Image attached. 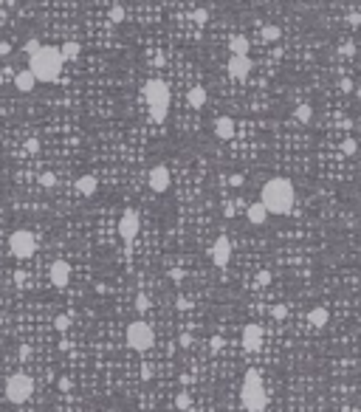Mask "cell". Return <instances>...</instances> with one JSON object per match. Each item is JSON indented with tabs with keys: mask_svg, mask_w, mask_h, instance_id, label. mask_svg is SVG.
Returning <instances> with one entry per match:
<instances>
[{
	"mask_svg": "<svg viewBox=\"0 0 361 412\" xmlns=\"http://www.w3.org/2000/svg\"><path fill=\"white\" fill-rule=\"evenodd\" d=\"M147 184H150L153 192L164 195L166 189H169V184H172V175H169V169H166L164 164H156V167L147 172Z\"/></svg>",
	"mask_w": 361,
	"mask_h": 412,
	"instance_id": "cell-9",
	"label": "cell"
},
{
	"mask_svg": "<svg viewBox=\"0 0 361 412\" xmlns=\"http://www.w3.org/2000/svg\"><path fill=\"white\" fill-rule=\"evenodd\" d=\"M212 263L217 265V268H226V265L232 263V240L226 235H220L212 243Z\"/></svg>",
	"mask_w": 361,
	"mask_h": 412,
	"instance_id": "cell-11",
	"label": "cell"
},
{
	"mask_svg": "<svg viewBox=\"0 0 361 412\" xmlns=\"http://www.w3.org/2000/svg\"><path fill=\"white\" fill-rule=\"evenodd\" d=\"M48 277H51V285H54V288H68V283H71L68 260H54L51 268H48Z\"/></svg>",
	"mask_w": 361,
	"mask_h": 412,
	"instance_id": "cell-13",
	"label": "cell"
},
{
	"mask_svg": "<svg viewBox=\"0 0 361 412\" xmlns=\"http://www.w3.org/2000/svg\"><path fill=\"white\" fill-rule=\"evenodd\" d=\"M327 319H330V311H327L324 305H319V308L308 311V322H311L313 328H324V325H327Z\"/></svg>",
	"mask_w": 361,
	"mask_h": 412,
	"instance_id": "cell-18",
	"label": "cell"
},
{
	"mask_svg": "<svg viewBox=\"0 0 361 412\" xmlns=\"http://www.w3.org/2000/svg\"><path fill=\"white\" fill-rule=\"evenodd\" d=\"M192 20H195L198 26H206V23H209V11H206V9H195V11H192Z\"/></svg>",
	"mask_w": 361,
	"mask_h": 412,
	"instance_id": "cell-31",
	"label": "cell"
},
{
	"mask_svg": "<svg viewBox=\"0 0 361 412\" xmlns=\"http://www.w3.org/2000/svg\"><path fill=\"white\" fill-rule=\"evenodd\" d=\"M11 54V45L9 42H0V57H9Z\"/></svg>",
	"mask_w": 361,
	"mask_h": 412,
	"instance_id": "cell-40",
	"label": "cell"
},
{
	"mask_svg": "<svg viewBox=\"0 0 361 412\" xmlns=\"http://www.w3.org/2000/svg\"><path fill=\"white\" fill-rule=\"evenodd\" d=\"M356 412H361V410H356Z\"/></svg>",
	"mask_w": 361,
	"mask_h": 412,
	"instance_id": "cell-48",
	"label": "cell"
},
{
	"mask_svg": "<svg viewBox=\"0 0 361 412\" xmlns=\"http://www.w3.org/2000/svg\"><path fill=\"white\" fill-rule=\"evenodd\" d=\"M34 85H37V77L31 74V68L17 71V74H14V88H17L20 93H31V90H34Z\"/></svg>",
	"mask_w": 361,
	"mask_h": 412,
	"instance_id": "cell-15",
	"label": "cell"
},
{
	"mask_svg": "<svg viewBox=\"0 0 361 412\" xmlns=\"http://www.w3.org/2000/svg\"><path fill=\"white\" fill-rule=\"evenodd\" d=\"M62 65H65V57L54 45H42L34 57H29L31 74L37 77V82H48V85L62 77Z\"/></svg>",
	"mask_w": 361,
	"mask_h": 412,
	"instance_id": "cell-2",
	"label": "cell"
},
{
	"mask_svg": "<svg viewBox=\"0 0 361 412\" xmlns=\"http://www.w3.org/2000/svg\"><path fill=\"white\" fill-rule=\"evenodd\" d=\"M209 347H212V353H220V347H223V339H220V336H212V339H209Z\"/></svg>",
	"mask_w": 361,
	"mask_h": 412,
	"instance_id": "cell-35",
	"label": "cell"
},
{
	"mask_svg": "<svg viewBox=\"0 0 361 412\" xmlns=\"http://www.w3.org/2000/svg\"><path fill=\"white\" fill-rule=\"evenodd\" d=\"M124 342L130 350H136V353H147L150 347H153V342H156V333H153V328L147 322H141V319H133V322L127 325L124 330Z\"/></svg>",
	"mask_w": 361,
	"mask_h": 412,
	"instance_id": "cell-6",
	"label": "cell"
},
{
	"mask_svg": "<svg viewBox=\"0 0 361 412\" xmlns=\"http://www.w3.org/2000/svg\"><path fill=\"white\" fill-rule=\"evenodd\" d=\"M40 184H42L45 189H54V187H57V175L48 169V172H42V175H40Z\"/></svg>",
	"mask_w": 361,
	"mask_h": 412,
	"instance_id": "cell-28",
	"label": "cell"
},
{
	"mask_svg": "<svg viewBox=\"0 0 361 412\" xmlns=\"http://www.w3.org/2000/svg\"><path fill=\"white\" fill-rule=\"evenodd\" d=\"M240 342H243V350H248V353L263 350V328L257 322H248L240 333Z\"/></svg>",
	"mask_w": 361,
	"mask_h": 412,
	"instance_id": "cell-10",
	"label": "cell"
},
{
	"mask_svg": "<svg viewBox=\"0 0 361 412\" xmlns=\"http://www.w3.org/2000/svg\"><path fill=\"white\" fill-rule=\"evenodd\" d=\"M54 328H57L59 333H68V328H71V316H68V314H59L57 319H54Z\"/></svg>",
	"mask_w": 361,
	"mask_h": 412,
	"instance_id": "cell-26",
	"label": "cell"
},
{
	"mask_svg": "<svg viewBox=\"0 0 361 412\" xmlns=\"http://www.w3.org/2000/svg\"><path fill=\"white\" fill-rule=\"evenodd\" d=\"M26 150H29V153H40V141L37 138H29V141H26Z\"/></svg>",
	"mask_w": 361,
	"mask_h": 412,
	"instance_id": "cell-37",
	"label": "cell"
},
{
	"mask_svg": "<svg viewBox=\"0 0 361 412\" xmlns=\"http://www.w3.org/2000/svg\"><path fill=\"white\" fill-rule=\"evenodd\" d=\"M226 71H229V77L232 79H248L254 71V62L248 57H240V54H232V59H229V65H226Z\"/></svg>",
	"mask_w": 361,
	"mask_h": 412,
	"instance_id": "cell-12",
	"label": "cell"
},
{
	"mask_svg": "<svg viewBox=\"0 0 361 412\" xmlns=\"http://www.w3.org/2000/svg\"><path fill=\"white\" fill-rule=\"evenodd\" d=\"M356 150H359L356 138H344V141H342V153H344V156H356Z\"/></svg>",
	"mask_w": 361,
	"mask_h": 412,
	"instance_id": "cell-29",
	"label": "cell"
},
{
	"mask_svg": "<svg viewBox=\"0 0 361 412\" xmlns=\"http://www.w3.org/2000/svg\"><path fill=\"white\" fill-rule=\"evenodd\" d=\"M240 407L245 412H263L268 407V393H265V384L260 370H245L243 384H240Z\"/></svg>",
	"mask_w": 361,
	"mask_h": 412,
	"instance_id": "cell-3",
	"label": "cell"
},
{
	"mask_svg": "<svg viewBox=\"0 0 361 412\" xmlns=\"http://www.w3.org/2000/svg\"><path fill=\"white\" fill-rule=\"evenodd\" d=\"M192 344V336L189 333H181V347H189Z\"/></svg>",
	"mask_w": 361,
	"mask_h": 412,
	"instance_id": "cell-42",
	"label": "cell"
},
{
	"mask_svg": "<svg viewBox=\"0 0 361 412\" xmlns=\"http://www.w3.org/2000/svg\"><path fill=\"white\" fill-rule=\"evenodd\" d=\"M229 51H232V54H240V57H248V37L235 34V37L229 40Z\"/></svg>",
	"mask_w": 361,
	"mask_h": 412,
	"instance_id": "cell-20",
	"label": "cell"
},
{
	"mask_svg": "<svg viewBox=\"0 0 361 412\" xmlns=\"http://www.w3.org/2000/svg\"><path fill=\"white\" fill-rule=\"evenodd\" d=\"M59 390H62V393H68V390H71V378H59Z\"/></svg>",
	"mask_w": 361,
	"mask_h": 412,
	"instance_id": "cell-41",
	"label": "cell"
},
{
	"mask_svg": "<svg viewBox=\"0 0 361 412\" xmlns=\"http://www.w3.org/2000/svg\"><path fill=\"white\" fill-rule=\"evenodd\" d=\"M271 316H274V319H285V316H288V308H285V305H274Z\"/></svg>",
	"mask_w": 361,
	"mask_h": 412,
	"instance_id": "cell-33",
	"label": "cell"
},
{
	"mask_svg": "<svg viewBox=\"0 0 361 412\" xmlns=\"http://www.w3.org/2000/svg\"><path fill=\"white\" fill-rule=\"evenodd\" d=\"M31 353H34V350H31V344H20V347H17L20 362H29V359H31Z\"/></svg>",
	"mask_w": 361,
	"mask_h": 412,
	"instance_id": "cell-32",
	"label": "cell"
},
{
	"mask_svg": "<svg viewBox=\"0 0 361 412\" xmlns=\"http://www.w3.org/2000/svg\"><path fill=\"white\" fill-rule=\"evenodd\" d=\"M245 215H248V223H254V226H263L265 220H268V209H265V206L260 204V201H257V204H248Z\"/></svg>",
	"mask_w": 361,
	"mask_h": 412,
	"instance_id": "cell-17",
	"label": "cell"
},
{
	"mask_svg": "<svg viewBox=\"0 0 361 412\" xmlns=\"http://www.w3.org/2000/svg\"><path fill=\"white\" fill-rule=\"evenodd\" d=\"M237 206H243V204H240V201H237V204H226L223 206V215L226 217H235L237 215Z\"/></svg>",
	"mask_w": 361,
	"mask_h": 412,
	"instance_id": "cell-34",
	"label": "cell"
},
{
	"mask_svg": "<svg viewBox=\"0 0 361 412\" xmlns=\"http://www.w3.org/2000/svg\"><path fill=\"white\" fill-rule=\"evenodd\" d=\"M96 189H99V178L96 175H79L77 178V192L79 195L90 198V195H96Z\"/></svg>",
	"mask_w": 361,
	"mask_h": 412,
	"instance_id": "cell-16",
	"label": "cell"
},
{
	"mask_svg": "<svg viewBox=\"0 0 361 412\" xmlns=\"http://www.w3.org/2000/svg\"><path fill=\"white\" fill-rule=\"evenodd\" d=\"M153 62H156V65H164V54H161V51H158L156 57H153Z\"/></svg>",
	"mask_w": 361,
	"mask_h": 412,
	"instance_id": "cell-44",
	"label": "cell"
},
{
	"mask_svg": "<svg viewBox=\"0 0 361 412\" xmlns=\"http://www.w3.org/2000/svg\"><path fill=\"white\" fill-rule=\"evenodd\" d=\"M229 187H243V175H240V172H235V175H229Z\"/></svg>",
	"mask_w": 361,
	"mask_h": 412,
	"instance_id": "cell-36",
	"label": "cell"
},
{
	"mask_svg": "<svg viewBox=\"0 0 361 412\" xmlns=\"http://www.w3.org/2000/svg\"><path fill=\"white\" fill-rule=\"evenodd\" d=\"M31 395H34V378L29 373H11L6 378V401L14 404V407H23V404L29 401Z\"/></svg>",
	"mask_w": 361,
	"mask_h": 412,
	"instance_id": "cell-5",
	"label": "cell"
},
{
	"mask_svg": "<svg viewBox=\"0 0 361 412\" xmlns=\"http://www.w3.org/2000/svg\"><path fill=\"white\" fill-rule=\"evenodd\" d=\"M186 102H189V108L201 110L206 105V88H201V85H195V88L186 93Z\"/></svg>",
	"mask_w": 361,
	"mask_h": 412,
	"instance_id": "cell-19",
	"label": "cell"
},
{
	"mask_svg": "<svg viewBox=\"0 0 361 412\" xmlns=\"http://www.w3.org/2000/svg\"><path fill=\"white\" fill-rule=\"evenodd\" d=\"M342 90H353V82H350V79H342Z\"/></svg>",
	"mask_w": 361,
	"mask_h": 412,
	"instance_id": "cell-45",
	"label": "cell"
},
{
	"mask_svg": "<svg viewBox=\"0 0 361 412\" xmlns=\"http://www.w3.org/2000/svg\"><path fill=\"white\" fill-rule=\"evenodd\" d=\"M175 407L178 410H192V395L189 393H178L175 395Z\"/></svg>",
	"mask_w": 361,
	"mask_h": 412,
	"instance_id": "cell-27",
	"label": "cell"
},
{
	"mask_svg": "<svg viewBox=\"0 0 361 412\" xmlns=\"http://www.w3.org/2000/svg\"><path fill=\"white\" fill-rule=\"evenodd\" d=\"M175 305H178V308H181V311H186V308H192V302H189V299H184V296H178V299H175Z\"/></svg>",
	"mask_w": 361,
	"mask_h": 412,
	"instance_id": "cell-39",
	"label": "cell"
},
{
	"mask_svg": "<svg viewBox=\"0 0 361 412\" xmlns=\"http://www.w3.org/2000/svg\"><path fill=\"white\" fill-rule=\"evenodd\" d=\"M124 17H127L124 6H121V3H113V6H110V23L119 26V23H124Z\"/></svg>",
	"mask_w": 361,
	"mask_h": 412,
	"instance_id": "cell-23",
	"label": "cell"
},
{
	"mask_svg": "<svg viewBox=\"0 0 361 412\" xmlns=\"http://www.w3.org/2000/svg\"><path fill=\"white\" fill-rule=\"evenodd\" d=\"M144 102L150 108L153 122H164L166 113H169V105H172V90H169V85L164 79L153 77L144 82Z\"/></svg>",
	"mask_w": 361,
	"mask_h": 412,
	"instance_id": "cell-4",
	"label": "cell"
},
{
	"mask_svg": "<svg viewBox=\"0 0 361 412\" xmlns=\"http://www.w3.org/2000/svg\"><path fill=\"white\" fill-rule=\"evenodd\" d=\"M42 48V42H40V40H26V42H23V54H29V57H34V54H37V51Z\"/></svg>",
	"mask_w": 361,
	"mask_h": 412,
	"instance_id": "cell-25",
	"label": "cell"
},
{
	"mask_svg": "<svg viewBox=\"0 0 361 412\" xmlns=\"http://www.w3.org/2000/svg\"><path fill=\"white\" fill-rule=\"evenodd\" d=\"M271 283V274H268V271H260V274H257V285H268Z\"/></svg>",
	"mask_w": 361,
	"mask_h": 412,
	"instance_id": "cell-38",
	"label": "cell"
},
{
	"mask_svg": "<svg viewBox=\"0 0 361 412\" xmlns=\"http://www.w3.org/2000/svg\"><path fill=\"white\" fill-rule=\"evenodd\" d=\"M237 133V122L232 116H217L215 119V136L223 138V141H229V138H235Z\"/></svg>",
	"mask_w": 361,
	"mask_h": 412,
	"instance_id": "cell-14",
	"label": "cell"
},
{
	"mask_svg": "<svg viewBox=\"0 0 361 412\" xmlns=\"http://www.w3.org/2000/svg\"><path fill=\"white\" fill-rule=\"evenodd\" d=\"M260 204L268 209V215H291L296 206V189L288 178H271L260 189Z\"/></svg>",
	"mask_w": 361,
	"mask_h": 412,
	"instance_id": "cell-1",
	"label": "cell"
},
{
	"mask_svg": "<svg viewBox=\"0 0 361 412\" xmlns=\"http://www.w3.org/2000/svg\"><path fill=\"white\" fill-rule=\"evenodd\" d=\"M9 251H11V257H17V260H29V257L37 251V237L31 235L29 229H17V232H11Z\"/></svg>",
	"mask_w": 361,
	"mask_h": 412,
	"instance_id": "cell-7",
	"label": "cell"
},
{
	"mask_svg": "<svg viewBox=\"0 0 361 412\" xmlns=\"http://www.w3.org/2000/svg\"><path fill=\"white\" fill-rule=\"evenodd\" d=\"M0 6H3V0H0Z\"/></svg>",
	"mask_w": 361,
	"mask_h": 412,
	"instance_id": "cell-46",
	"label": "cell"
},
{
	"mask_svg": "<svg viewBox=\"0 0 361 412\" xmlns=\"http://www.w3.org/2000/svg\"><path fill=\"white\" fill-rule=\"evenodd\" d=\"M136 311L138 314H147V311H150V296H144V294L136 296Z\"/></svg>",
	"mask_w": 361,
	"mask_h": 412,
	"instance_id": "cell-30",
	"label": "cell"
},
{
	"mask_svg": "<svg viewBox=\"0 0 361 412\" xmlns=\"http://www.w3.org/2000/svg\"><path fill=\"white\" fill-rule=\"evenodd\" d=\"M280 37H282V29H280V26H265V29H263V40H265V42H277Z\"/></svg>",
	"mask_w": 361,
	"mask_h": 412,
	"instance_id": "cell-24",
	"label": "cell"
},
{
	"mask_svg": "<svg viewBox=\"0 0 361 412\" xmlns=\"http://www.w3.org/2000/svg\"><path fill=\"white\" fill-rule=\"evenodd\" d=\"M59 51H62V57L68 59V62H77V59L82 57V45H79L77 40H68V42H65Z\"/></svg>",
	"mask_w": 361,
	"mask_h": 412,
	"instance_id": "cell-21",
	"label": "cell"
},
{
	"mask_svg": "<svg viewBox=\"0 0 361 412\" xmlns=\"http://www.w3.org/2000/svg\"><path fill=\"white\" fill-rule=\"evenodd\" d=\"M17 412H23V410H17Z\"/></svg>",
	"mask_w": 361,
	"mask_h": 412,
	"instance_id": "cell-47",
	"label": "cell"
},
{
	"mask_svg": "<svg viewBox=\"0 0 361 412\" xmlns=\"http://www.w3.org/2000/svg\"><path fill=\"white\" fill-rule=\"evenodd\" d=\"M293 119H296L299 124H311V119H313V108H311V105H299V108L293 110Z\"/></svg>",
	"mask_w": 361,
	"mask_h": 412,
	"instance_id": "cell-22",
	"label": "cell"
},
{
	"mask_svg": "<svg viewBox=\"0 0 361 412\" xmlns=\"http://www.w3.org/2000/svg\"><path fill=\"white\" fill-rule=\"evenodd\" d=\"M138 229H141V220H138L136 209H124L121 217H119V235H121V240H124L127 246L138 237Z\"/></svg>",
	"mask_w": 361,
	"mask_h": 412,
	"instance_id": "cell-8",
	"label": "cell"
},
{
	"mask_svg": "<svg viewBox=\"0 0 361 412\" xmlns=\"http://www.w3.org/2000/svg\"><path fill=\"white\" fill-rule=\"evenodd\" d=\"M172 283H184V271H172Z\"/></svg>",
	"mask_w": 361,
	"mask_h": 412,
	"instance_id": "cell-43",
	"label": "cell"
}]
</instances>
